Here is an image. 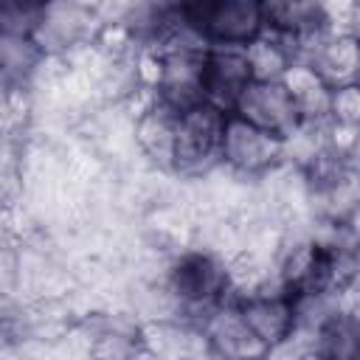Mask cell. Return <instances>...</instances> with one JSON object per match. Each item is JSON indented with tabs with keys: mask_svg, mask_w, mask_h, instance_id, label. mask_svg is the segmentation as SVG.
Listing matches in <instances>:
<instances>
[{
	"mask_svg": "<svg viewBox=\"0 0 360 360\" xmlns=\"http://www.w3.org/2000/svg\"><path fill=\"white\" fill-rule=\"evenodd\" d=\"M228 112L214 104L197 101L177 112V146H174V169L180 174L202 177L214 166H219V141L225 129Z\"/></svg>",
	"mask_w": 360,
	"mask_h": 360,
	"instance_id": "obj_2",
	"label": "cell"
},
{
	"mask_svg": "<svg viewBox=\"0 0 360 360\" xmlns=\"http://www.w3.org/2000/svg\"><path fill=\"white\" fill-rule=\"evenodd\" d=\"M219 166H225L231 174L250 180V177H267L278 166H284V146L281 138L228 115L222 141H219Z\"/></svg>",
	"mask_w": 360,
	"mask_h": 360,
	"instance_id": "obj_4",
	"label": "cell"
},
{
	"mask_svg": "<svg viewBox=\"0 0 360 360\" xmlns=\"http://www.w3.org/2000/svg\"><path fill=\"white\" fill-rule=\"evenodd\" d=\"M183 14L208 45L245 48L264 31V3L253 0L191 3L183 6Z\"/></svg>",
	"mask_w": 360,
	"mask_h": 360,
	"instance_id": "obj_3",
	"label": "cell"
},
{
	"mask_svg": "<svg viewBox=\"0 0 360 360\" xmlns=\"http://www.w3.org/2000/svg\"><path fill=\"white\" fill-rule=\"evenodd\" d=\"M242 51H245V59H248L250 79H256V82H281L284 73L295 65L290 42L281 39L278 34L267 31V28L253 42H248Z\"/></svg>",
	"mask_w": 360,
	"mask_h": 360,
	"instance_id": "obj_12",
	"label": "cell"
},
{
	"mask_svg": "<svg viewBox=\"0 0 360 360\" xmlns=\"http://www.w3.org/2000/svg\"><path fill=\"white\" fill-rule=\"evenodd\" d=\"M104 22L98 6L90 3H48L39 8L34 42L45 59H70L98 42Z\"/></svg>",
	"mask_w": 360,
	"mask_h": 360,
	"instance_id": "obj_1",
	"label": "cell"
},
{
	"mask_svg": "<svg viewBox=\"0 0 360 360\" xmlns=\"http://www.w3.org/2000/svg\"><path fill=\"white\" fill-rule=\"evenodd\" d=\"M87 360H143V326L129 315H93L84 323Z\"/></svg>",
	"mask_w": 360,
	"mask_h": 360,
	"instance_id": "obj_8",
	"label": "cell"
},
{
	"mask_svg": "<svg viewBox=\"0 0 360 360\" xmlns=\"http://www.w3.org/2000/svg\"><path fill=\"white\" fill-rule=\"evenodd\" d=\"M236 304L242 318L248 321L253 335L270 349V354L298 335V307L281 287L267 284L256 292L236 298Z\"/></svg>",
	"mask_w": 360,
	"mask_h": 360,
	"instance_id": "obj_7",
	"label": "cell"
},
{
	"mask_svg": "<svg viewBox=\"0 0 360 360\" xmlns=\"http://www.w3.org/2000/svg\"><path fill=\"white\" fill-rule=\"evenodd\" d=\"M205 354L211 360H267L270 349L253 335L239 312L236 298L214 307L197 326Z\"/></svg>",
	"mask_w": 360,
	"mask_h": 360,
	"instance_id": "obj_5",
	"label": "cell"
},
{
	"mask_svg": "<svg viewBox=\"0 0 360 360\" xmlns=\"http://www.w3.org/2000/svg\"><path fill=\"white\" fill-rule=\"evenodd\" d=\"M248 82H250V70H248V59L242 48L208 45V53L202 62V101L205 104H214L231 115Z\"/></svg>",
	"mask_w": 360,
	"mask_h": 360,
	"instance_id": "obj_10",
	"label": "cell"
},
{
	"mask_svg": "<svg viewBox=\"0 0 360 360\" xmlns=\"http://www.w3.org/2000/svg\"><path fill=\"white\" fill-rule=\"evenodd\" d=\"M329 87L357 84V37L326 31L301 59Z\"/></svg>",
	"mask_w": 360,
	"mask_h": 360,
	"instance_id": "obj_11",
	"label": "cell"
},
{
	"mask_svg": "<svg viewBox=\"0 0 360 360\" xmlns=\"http://www.w3.org/2000/svg\"><path fill=\"white\" fill-rule=\"evenodd\" d=\"M132 138L138 152L158 169L172 172L174 169V146H177V110L160 104L146 93L135 124H132Z\"/></svg>",
	"mask_w": 360,
	"mask_h": 360,
	"instance_id": "obj_9",
	"label": "cell"
},
{
	"mask_svg": "<svg viewBox=\"0 0 360 360\" xmlns=\"http://www.w3.org/2000/svg\"><path fill=\"white\" fill-rule=\"evenodd\" d=\"M357 121H360V90H357V84L332 87L326 124L340 135H354Z\"/></svg>",
	"mask_w": 360,
	"mask_h": 360,
	"instance_id": "obj_13",
	"label": "cell"
},
{
	"mask_svg": "<svg viewBox=\"0 0 360 360\" xmlns=\"http://www.w3.org/2000/svg\"><path fill=\"white\" fill-rule=\"evenodd\" d=\"M231 115H236L281 141L290 132H295L304 121L301 110L284 82H256V79H250L248 87L239 93Z\"/></svg>",
	"mask_w": 360,
	"mask_h": 360,
	"instance_id": "obj_6",
	"label": "cell"
}]
</instances>
